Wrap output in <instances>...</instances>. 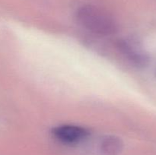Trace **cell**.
<instances>
[{"label":"cell","instance_id":"277c9868","mask_svg":"<svg viewBox=\"0 0 156 155\" xmlns=\"http://www.w3.org/2000/svg\"><path fill=\"white\" fill-rule=\"evenodd\" d=\"M123 141L114 135H109L104 138L101 143V151L103 155H117L123 149Z\"/></svg>","mask_w":156,"mask_h":155},{"label":"cell","instance_id":"3957f363","mask_svg":"<svg viewBox=\"0 0 156 155\" xmlns=\"http://www.w3.org/2000/svg\"><path fill=\"white\" fill-rule=\"evenodd\" d=\"M117 48L128 60L137 65L146 64V56L136 45L127 40H120L117 43Z\"/></svg>","mask_w":156,"mask_h":155},{"label":"cell","instance_id":"7a4b0ae2","mask_svg":"<svg viewBox=\"0 0 156 155\" xmlns=\"http://www.w3.org/2000/svg\"><path fill=\"white\" fill-rule=\"evenodd\" d=\"M53 135L66 144H76L85 139L88 135L86 129L75 125H61L53 129Z\"/></svg>","mask_w":156,"mask_h":155},{"label":"cell","instance_id":"6da1fadb","mask_svg":"<svg viewBox=\"0 0 156 155\" xmlns=\"http://www.w3.org/2000/svg\"><path fill=\"white\" fill-rule=\"evenodd\" d=\"M77 22L88 31L100 35L111 36L117 31V24L109 13L94 5H84L76 14Z\"/></svg>","mask_w":156,"mask_h":155}]
</instances>
